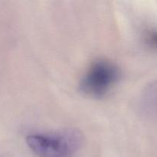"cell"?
I'll list each match as a JSON object with an SVG mask.
<instances>
[{"mask_svg":"<svg viewBox=\"0 0 157 157\" xmlns=\"http://www.w3.org/2000/svg\"><path fill=\"white\" fill-rule=\"evenodd\" d=\"M31 150L39 157H75L83 144L79 130L67 129L53 134H32L26 138Z\"/></svg>","mask_w":157,"mask_h":157,"instance_id":"1","label":"cell"},{"mask_svg":"<svg viewBox=\"0 0 157 157\" xmlns=\"http://www.w3.org/2000/svg\"><path fill=\"white\" fill-rule=\"evenodd\" d=\"M119 68L111 61L98 60L90 64L80 81V90L94 98L105 97L120 79Z\"/></svg>","mask_w":157,"mask_h":157,"instance_id":"2","label":"cell"},{"mask_svg":"<svg viewBox=\"0 0 157 157\" xmlns=\"http://www.w3.org/2000/svg\"><path fill=\"white\" fill-rule=\"evenodd\" d=\"M146 42L151 47L157 48V32L154 30H150L145 34Z\"/></svg>","mask_w":157,"mask_h":157,"instance_id":"3","label":"cell"}]
</instances>
